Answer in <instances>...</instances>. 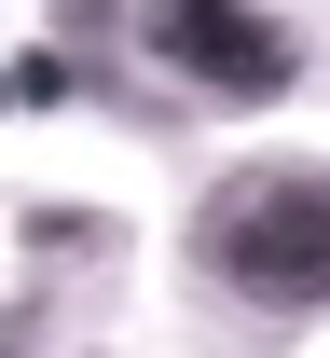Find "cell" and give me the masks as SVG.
Segmentation results:
<instances>
[{
	"label": "cell",
	"instance_id": "6da1fadb",
	"mask_svg": "<svg viewBox=\"0 0 330 358\" xmlns=\"http://www.w3.org/2000/svg\"><path fill=\"white\" fill-rule=\"evenodd\" d=\"M193 262L262 317H317L330 303V166H234L193 207Z\"/></svg>",
	"mask_w": 330,
	"mask_h": 358
},
{
	"label": "cell",
	"instance_id": "7a4b0ae2",
	"mask_svg": "<svg viewBox=\"0 0 330 358\" xmlns=\"http://www.w3.org/2000/svg\"><path fill=\"white\" fill-rule=\"evenodd\" d=\"M138 14V42L179 69L193 96H220V110H262V96L303 83V42H289L262 0H124Z\"/></svg>",
	"mask_w": 330,
	"mask_h": 358
},
{
	"label": "cell",
	"instance_id": "3957f363",
	"mask_svg": "<svg viewBox=\"0 0 330 358\" xmlns=\"http://www.w3.org/2000/svg\"><path fill=\"white\" fill-rule=\"evenodd\" d=\"M55 55H69V83L83 96H124V0H55ZM138 110V96H124ZM151 124V110H138Z\"/></svg>",
	"mask_w": 330,
	"mask_h": 358
},
{
	"label": "cell",
	"instance_id": "277c9868",
	"mask_svg": "<svg viewBox=\"0 0 330 358\" xmlns=\"http://www.w3.org/2000/svg\"><path fill=\"white\" fill-rule=\"evenodd\" d=\"M14 248H28L42 275H96L110 248H124V221H96V207H28V221H14Z\"/></svg>",
	"mask_w": 330,
	"mask_h": 358
},
{
	"label": "cell",
	"instance_id": "5b68a950",
	"mask_svg": "<svg viewBox=\"0 0 330 358\" xmlns=\"http://www.w3.org/2000/svg\"><path fill=\"white\" fill-rule=\"evenodd\" d=\"M0 83H14V110H69V96H83V83H69V55H14V69H0Z\"/></svg>",
	"mask_w": 330,
	"mask_h": 358
},
{
	"label": "cell",
	"instance_id": "8992f818",
	"mask_svg": "<svg viewBox=\"0 0 330 358\" xmlns=\"http://www.w3.org/2000/svg\"><path fill=\"white\" fill-rule=\"evenodd\" d=\"M0 358H42V303H0Z\"/></svg>",
	"mask_w": 330,
	"mask_h": 358
},
{
	"label": "cell",
	"instance_id": "52a82bcc",
	"mask_svg": "<svg viewBox=\"0 0 330 358\" xmlns=\"http://www.w3.org/2000/svg\"><path fill=\"white\" fill-rule=\"evenodd\" d=\"M0 110H14V83H0Z\"/></svg>",
	"mask_w": 330,
	"mask_h": 358
}]
</instances>
